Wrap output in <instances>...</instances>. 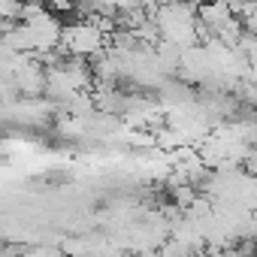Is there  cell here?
I'll use <instances>...</instances> for the list:
<instances>
[{
	"instance_id": "obj_1",
	"label": "cell",
	"mask_w": 257,
	"mask_h": 257,
	"mask_svg": "<svg viewBox=\"0 0 257 257\" xmlns=\"http://www.w3.org/2000/svg\"><path fill=\"white\" fill-rule=\"evenodd\" d=\"M106 34L91 22V19H79L76 25H67L64 28V40H61V49L67 55H79V58H94L106 49Z\"/></svg>"
},
{
	"instance_id": "obj_2",
	"label": "cell",
	"mask_w": 257,
	"mask_h": 257,
	"mask_svg": "<svg viewBox=\"0 0 257 257\" xmlns=\"http://www.w3.org/2000/svg\"><path fill=\"white\" fill-rule=\"evenodd\" d=\"M164 4H182V0H158V7H164Z\"/></svg>"
}]
</instances>
